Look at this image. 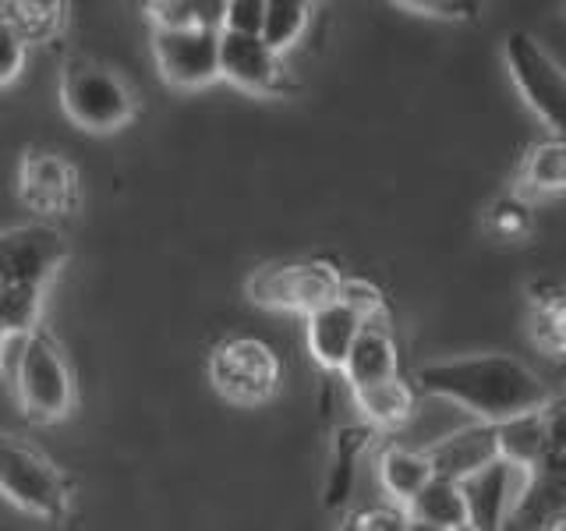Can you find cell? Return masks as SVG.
<instances>
[{
    "mask_svg": "<svg viewBox=\"0 0 566 531\" xmlns=\"http://www.w3.org/2000/svg\"><path fill=\"white\" fill-rule=\"evenodd\" d=\"M415 389L450 400L482 421H506L553 407V389L535 368L513 354H471V358L429 362L415 372Z\"/></svg>",
    "mask_w": 566,
    "mask_h": 531,
    "instance_id": "cell-1",
    "label": "cell"
},
{
    "mask_svg": "<svg viewBox=\"0 0 566 531\" xmlns=\"http://www.w3.org/2000/svg\"><path fill=\"white\" fill-rule=\"evenodd\" d=\"M11 383L25 415L35 421L64 418L71 412V400H75V379H71L61 344L50 333L32 330L25 336H11Z\"/></svg>",
    "mask_w": 566,
    "mask_h": 531,
    "instance_id": "cell-2",
    "label": "cell"
},
{
    "mask_svg": "<svg viewBox=\"0 0 566 531\" xmlns=\"http://www.w3.org/2000/svg\"><path fill=\"white\" fill-rule=\"evenodd\" d=\"M61 106L82 132H120L138 111L135 93L117 71L88 58H67L61 67Z\"/></svg>",
    "mask_w": 566,
    "mask_h": 531,
    "instance_id": "cell-3",
    "label": "cell"
},
{
    "mask_svg": "<svg viewBox=\"0 0 566 531\" xmlns=\"http://www.w3.org/2000/svg\"><path fill=\"white\" fill-rule=\"evenodd\" d=\"M0 492L25 513L43 521H61L71 503L67 478L32 442L0 433Z\"/></svg>",
    "mask_w": 566,
    "mask_h": 531,
    "instance_id": "cell-4",
    "label": "cell"
},
{
    "mask_svg": "<svg viewBox=\"0 0 566 531\" xmlns=\"http://www.w3.org/2000/svg\"><path fill=\"white\" fill-rule=\"evenodd\" d=\"M535 478H538L535 465H524V460H513L503 454H495L482 468L457 478L468 507V528H482V531L503 528L524 507L531 489H535Z\"/></svg>",
    "mask_w": 566,
    "mask_h": 531,
    "instance_id": "cell-5",
    "label": "cell"
},
{
    "mask_svg": "<svg viewBox=\"0 0 566 531\" xmlns=\"http://www.w3.org/2000/svg\"><path fill=\"white\" fill-rule=\"evenodd\" d=\"M153 58L159 75L177 88H202L220 79L217 22H156Z\"/></svg>",
    "mask_w": 566,
    "mask_h": 531,
    "instance_id": "cell-6",
    "label": "cell"
},
{
    "mask_svg": "<svg viewBox=\"0 0 566 531\" xmlns=\"http://www.w3.org/2000/svg\"><path fill=\"white\" fill-rule=\"evenodd\" d=\"M283 365L270 344L255 341V336H230L217 344L209 354V379L217 394L230 404L255 407L270 400L280 386Z\"/></svg>",
    "mask_w": 566,
    "mask_h": 531,
    "instance_id": "cell-7",
    "label": "cell"
},
{
    "mask_svg": "<svg viewBox=\"0 0 566 531\" xmlns=\"http://www.w3.org/2000/svg\"><path fill=\"white\" fill-rule=\"evenodd\" d=\"M340 273L329 262H265L248 280V298L262 309L312 312L336 294Z\"/></svg>",
    "mask_w": 566,
    "mask_h": 531,
    "instance_id": "cell-8",
    "label": "cell"
},
{
    "mask_svg": "<svg viewBox=\"0 0 566 531\" xmlns=\"http://www.w3.org/2000/svg\"><path fill=\"white\" fill-rule=\"evenodd\" d=\"M506 67L513 82H517L524 103L559 135L563 114H566V82H563L559 64L548 58V50L535 35L513 32L506 40Z\"/></svg>",
    "mask_w": 566,
    "mask_h": 531,
    "instance_id": "cell-9",
    "label": "cell"
},
{
    "mask_svg": "<svg viewBox=\"0 0 566 531\" xmlns=\"http://www.w3.org/2000/svg\"><path fill=\"white\" fill-rule=\"evenodd\" d=\"M67 262V238L53 223H18L0 230V280L46 288V280Z\"/></svg>",
    "mask_w": 566,
    "mask_h": 531,
    "instance_id": "cell-10",
    "label": "cell"
},
{
    "mask_svg": "<svg viewBox=\"0 0 566 531\" xmlns=\"http://www.w3.org/2000/svg\"><path fill=\"white\" fill-rule=\"evenodd\" d=\"M283 53H276L259 32H227L220 29V79L244 88L255 96L280 93L287 79H283Z\"/></svg>",
    "mask_w": 566,
    "mask_h": 531,
    "instance_id": "cell-11",
    "label": "cell"
},
{
    "mask_svg": "<svg viewBox=\"0 0 566 531\" xmlns=\"http://www.w3.org/2000/svg\"><path fill=\"white\" fill-rule=\"evenodd\" d=\"M78 174L57 153H32L22 164V199L43 217H57L75 206Z\"/></svg>",
    "mask_w": 566,
    "mask_h": 531,
    "instance_id": "cell-12",
    "label": "cell"
},
{
    "mask_svg": "<svg viewBox=\"0 0 566 531\" xmlns=\"http://www.w3.org/2000/svg\"><path fill=\"white\" fill-rule=\"evenodd\" d=\"M344 379L350 389H361L368 383H382L389 376H400V354H397V341L394 333L386 330L382 319H371V323H361L358 336L347 351V358L340 365Z\"/></svg>",
    "mask_w": 566,
    "mask_h": 531,
    "instance_id": "cell-13",
    "label": "cell"
},
{
    "mask_svg": "<svg viewBox=\"0 0 566 531\" xmlns=\"http://www.w3.org/2000/svg\"><path fill=\"white\" fill-rule=\"evenodd\" d=\"M305 315H308V351H312V358L326 372H340V365H344L347 351H350L354 336H358L365 319L354 309H347L336 294L329 301H323L318 309L305 312Z\"/></svg>",
    "mask_w": 566,
    "mask_h": 531,
    "instance_id": "cell-14",
    "label": "cell"
},
{
    "mask_svg": "<svg viewBox=\"0 0 566 531\" xmlns=\"http://www.w3.org/2000/svg\"><path fill=\"white\" fill-rule=\"evenodd\" d=\"M407 528H432V531H460L468 528V507L457 478L432 475L415 496L400 503Z\"/></svg>",
    "mask_w": 566,
    "mask_h": 531,
    "instance_id": "cell-15",
    "label": "cell"
},
{
    "mask_svg": "<svg viewBox=\"0 0 566 531\" xmlns=\"http://www.w3.org/2000/svg\"><path fill=\"white\" fill-rule=\"evenodd\" d=\"M432 460L436 475H447V478H464L468 471L482 468L485 460H492L500 454V442H495V425L482 421V425H471V429H460L447 439H439L436 447L424 450Z\"/></svg>",
    "mask_w": 566,
    "mask_h": 531,
    "instance_id": "cell-16",
    "label": "cell"
},
{
    "mask_svg": "<svg viewBox=\"0 0 566 531\" xmlns=\"http://www.w3.org/2000/svg\"><path fill=\"white\" fill-rule=\"evenodd\" d=\"M350 394L358 400L361 415L376 425V429H400V425L415 415V386L400 376L368 383L361 389H350Z\"/></svg>",
    "mask_w": 566,
    "mask_h": 531,
    "instance_id": "cell-17",
    "label": "cell"
},
{
    "mask_svg": "<svg viewBox=\"0 0 566 531\" xmlns=\"http://www.w3.org/2000/svg\"><path fill=\"white\" fill-rule=\"evenodd\" d=\"M566 185V142L553 135L548 142H535L521 159V195L527 199H548Z\"/></svg>",
    "mask_w": 566,
    "mask_h": 531,
    "instance_id": "cell-18",
    "label": "cell"
},
{
    "mask_svg": "<svg viewBox=\"0 0 566 531\" xmlns=\"http://www.w3.org/2000/svg\"><path fill=\"white\" fill-rule=\"evenodd\" d=\"M436 475L432 460L424 450L415 447H389L379 457V482L389 492V500L403 503L407 496H415L429 478Z\"/></svg>",
    "mask_w": 566,
    "mask_h": 531,
    "instance_id": "cell-19",
    "label": "cell"
},
{
    "mask_svg": "<svg viewBox=\"0 0 566 531\" xmlns=\"http://www.w3.org/2000/svg\"><path fill=\"white\" fill-rule=\"evenodd\" d=\"M548 412H553V407L506 418V421H495V442H500V454L538 468V460H542V454L548 447V433H553V429H548V421H545Z\"/></svg>",
    "mask_w": 566,
    "mask_h": 531,
    "instance_id": "cell-20",
    "label": "cell"
},
{
    "mask_svg": "<svg viewBox=\"0 0 566 531\" xmlns=\"http://www.w3.org/2000/svg\"><path fill=\"white\" fill-rule=\"evenodd\" d=\"M64 0H4V22L25 43H46L64 29Z\"/></svg>",
    "mask_w": 566,
    "mask_h": 531,
    "instance_id": "cell-21",
    "label": "cell"
},
{
    "mask_svg": "<svg viewBox=\"0 0 566 531\" xmlns=\"http://www.w3.org/2000/svg\"><path fill=\"white\" fill-rule=\"evenodd\" d=\"M312 4H315V0H265L259 35L276 53H287L308 29Z\"/></svg>",
    "mask_w": 566,
    "mask_h": 531,
    "instance_id": "cell-22",
    "label": "cell"
},
{
    "mask_svg": "<svg viewBox=\"0 0 566 531\" xmlns=\"http://www.w3.org/2000/svg\"><path fill=\"white\" fill-rule=\"evenodd\" d=\"M40 319H43V288L0 280V333L25 336L32 330H40Z\"/></svg>",
    "mask_w": 566,
    "mask_h": 531,
    "instance_id": "cell-23",
    "label": "cell"
},
{
    "mask_svg": "<svg viewBox=\"0 0 566 531\" xmlns=\"http://www.w3.org/2000/svg\"><path fill=\"white\" fill-rule=\"evenodd\" d=\"M336 298L344 301L347 309L358 312L365 323H371V319H382L386 315V301H382V291L376 288V283L368 280H344L336 283Z\"/></svg>",
    "mask_w": 566,
    "mask_h": 531,
    "instance_id": "cell-24",
    "label": "cell"
},
{
    "mask_svg": "<svg viewBox=\"0 0 566 531\" xmlns=\"http://www.w3.org/2000/svg\"><path fill=\"white\" fill-rule=\"evenodd\" d=\"M535 341H538V347H545V354H553V358H559V354H563V298L559 294L538 301V309H535Z\"/></svg>",
    "mask_w": 566,
    "mask_h": 531,
    "instance_id": "cell-25",
    "label": "cell"
},
{
    "mask_svg": "<svg viewBox=\"0 0 566 531\" xmlns=\"http://www.w3.org/2000/svg\"><path fill=\"white\" fill-rule=\"evenodd\" d=\"M265 0H220L217 25L227 32H259Z\"/></svg>",
    "mask_w": 566,
    "mask_h": 531,
    "instance_id": "cell-26",
    "label": "cell"
},
{
    "mask_svg": "<svg viewBox=\"0 0 566 531\" xmlns=\"http://www.w3.org/2000/svg\"><path fill=\"white\" fill-rule=\"evenodd\" d=\"M25 50H29V43L4 22V18H0V85H11L18 75H22Z\"/></svg>",
    "mask_w": 566,
    "mask_h": 531,
    "instance_id": "cell-27",
    "label": "cell"
},
{
    "mask_svg": "<svg viewBox=\"0 0 566 531\" xmlns=\"http://www.w3.org/2000/svg\"><path fill=\"white\" fill-rule=\"evenodd\" d=\"M492 230L503 238H517L527 230V209L517 199H503L492 206Z\"/></svg>",
    "mask_w": 566,
    "mask_h": 531,
    "instance_id": "cell-28",
    "label": "cell"
},
{
    "mask_svg": "<svg viewBox=\"0 0 566 531\" xmlns=\"http://www.w3.org/2000/svg\"><path fill=\"white\" fill-rule=\"evenodd\" d=\"M354 528H386V531L407 528L403 507L394 503V507H371V510H361L358 518H354Z\"/></svg>",
    "mask_w": 566,
    "mask_h": 531,
    "instance_id": "cell-29",
    "label": "cell"
},
{
    "mask_svg": "<svg viewBox=\"0 0 566 531\" xmlns=\"http://www.w3.org/2000/svg\"><path fill=\"white\" fill-rule=\"evenodd\" d=\"M394 4L418 11V14H436V18H457L471 8V0H394Z\"/></svg>",
    "mask_w": 566,
    "mask_h": 531,
    "instance_id": "cell-30",
    "label": "cell"
},
{
    "mask_svg": "<svg viewBox=\"0 0 566 531\" xmlns=\"http://www.w3.org/2000/svg\"><path fill=\"white\" fill-rule=\"evenodd\" d=\"M153 4H167V0H153Z\"/></svg>",
    "mask_w": 566,
    "mask_h": 531,
    "instance_id": "cell-31",
    "label": "cell"
},
{
    "mask_svg": "<svg viewBox=\"0 0 566 531\" xmlns=\"http://www.w3.org/2000/svg\"><path fill=\"white\" fill-rule=\"evenodd\" d=\"M0 347H4V333H0Z\"/></svg>",
    "mask_w": 566,
    "mask_h": 531,
    "instance_id": "cell-32",
    "label": "cell"
}]
</instances>
